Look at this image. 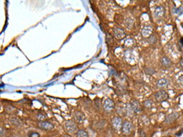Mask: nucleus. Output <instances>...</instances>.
<instances>
[{"label":"nucleus","instance_id":"13","mask_svg":"<svg viewBox=\"0 0 183 137\" xmlns=\"http://www.w3.org/2000/svg\"><path fill=\"white\" fill-rule=\"evenodd\" d=\"M168 84H169V81L165 78H162L159 79L156 84L157 86L159 88L165 87V86H167Z\"/></svg>","mask_w":183,"mask_h":137},{"label":"nucleus","instance_id":"2","mask_svg":"<svg viewBox=\"0 0 183 137\" xmlns=\"http://www.w3.org/2000/svg\"><path fill=\"white\" fill-rule=\"evenodd\" d=\"M103 107L105 112L110 113L114 109L115 103L112 99L108 98L106 99H105V100L104 101Z\"/></svg>","mask_w":183,"mask_h":137},{"label":"nucleus","instance_id":"7","mask_svg":"<svg viewBox=\"0 0 183 137\" xmlns=\"http://www.w3.org/2000/svg\"><path fill=\"white\" fill-rule=\"evenodd\" d=\"M179 117V115L178 113H172L168 115L165 119V123L166 124H170L173 123L177 120Z\"/></svg>","mask_w":183,"mask_h":137},{"label":"nucleus","instance_id":"15","mask_svg":"<svg viewBox=\"0 0 183 137\" xmlns=\"http://www.w3.org/2000/svg\"><path fill=\"white\" fill-rule=\"evenodd\" d=\"M77 137H89V135L84 130H79L76 133Z\"/></svg>","mask_w":183,"mask_h":137},{"label":"nucleus","instance_id":"12","mask_svg":"<svg viewBox=\"0 0 183 137\" xmlns=\"http://www.w3.org/2000/svg\"><path fill=\"white\" fill-rule=\"evenodd\" d=\"M131 106L132 109L136 113H139L141 111V106L137 100H134L131 102Z\"/></svg>","mask_w":183,"mask_h":137},{"label":"nucleus","instance_id":"1","mask_svg":"<svg viewBox=\"0 0 183 137\" xmlns=\"http://www.w3.org/2000/svg\"><path fill=\"white\" fill-rule=\"evenodd\" d=\"M64 129L67 133H73L77 130V125L74 121L70 119L65 122Z\"/></svg>","mask_w":183,"mask_h":137},{"label":"nucleus","instance_id":"11","mask_svg":"<svg viewBox=\"0 0 183 137\" xmlns=\"http://www.w3.org/2000/svg\"><path fill=\"white\" fill-rule=\"evenodd\" d=\"M115 37L117 39H122L125 37V33L121 28H115L114 31Z\"/></svg>","mask_w":183,"mask_h":137},{"label":"nucleus","instance_id":"17","mask_svg":"<svg viewBox=\"0 0 183 137\" xmlns=\"http://www.w3.org/2000/svg\"><path fill=\"white\" fill-rule=\"evenodd\" d=\"M145 73L147 75H153L156 73V71L151 68H147L145 70Z\"/></svg>","mask_w":183,"mask_h":137},{"label":"nucleus","instance_id":"21","mask_svg":"<svg viewBox=\"0 0 183 137\" xmlns=\"http://www.w3.org/2000/svg\"><path fill=\"white\" fill-rule=\"evenodd\" d=\"M5 134V130L3 127H0V136H3Z\"/></svg>","mask_w":183,"mask_h":137},{"label":"nucleus","instance_id":"9","mask_svg":"<svg viewBox=\"0 0 183 137\" xmlns=\"http://www.w3.org/2000/svg\"><path fill=\"white\" fill-rule=\"evenodd\" d=\"M73 118L75 119V120L80 122V123H81L86 119V117L85 115H84L82 112H75L73 114Z\"/></svg>","mask_w":183,"mask_h":137},{"label":"nucleus","instance_id":"18","mask_svg":"<svg viewBox=\"0 0 183 137\" xmlns=\"http://www.w3.org/2000/svg\"><path fill=\"white\" fill-rule=\"evenodd\" d=\"M11 122L15 126H19L21 124H22V122H21V121L18 119V118H14L13 119H11Z\"/></svg>","mask_w":183,"mask_h":137},{"label":"nucleus","instance_id":"24","mask_svg":"<svg viewBox=\"0 0 183 137\" xmlns=\"http://www.w3.org/2000/svg\"><path fill=\"white\" fill-rule=\"evenodd\" d=\"M0 137H3V136H0Z\"/></svg>","mask_w":183,"mask_h":137},{"label":"nucleus","instance_id":"14","mask_svg":"<svg viewBox=\"0 0 183 137\" xmlns=\"http://www.w3.org/2000/svg\"><path fill=\"white\" fill-rule=\"evenodd\" d=\"M161 63L165 67H168L171 65V60L167 57H164L163 59H161Z\"/></svg>","mask_w":183,"mask_h":137},{"label":"nucleus","instance_id":"16","mask_svg":"<svg viewBox=\"0 0 183 137\" xmlns=\"http://www.w3.org/2000/svg\"><path fill=\"white\" fill-rule=\"evenodd\" d=\"M144 106L147 109H152L154 106V103L151 100H146L144 103Z\"/></svg>","mask_w":183,"mask_h":137},{"label":"nucleus","instance_id":"20","mask_svg":"<svg viewBox=\"0 0 183 137\" xmlns=\"http://www.w3.org/2000/svg\"><path fill=\"white\" fill-rule=\"evenodd\" d=\"M139 134L140 137H146V133L143 129L139 130Z\"/></svg>","mask_w":183,"mask_h":137},{"label":"nucleus","instance_id":"4","mask_svg":"<svg viewBox=\"0 0 183 137\" xmlns=\"http://www.w3.org/2000/svg\"><path fill=\"white\" fill-rule=\"evenodd\" d=\"M121 130L125 135H130L133 130V126L130 122L125 121L122 124Z\"/></svg>","mask_w":183,"mask_h":137},{"label":"nucleus","instance_id":"10","mask_svg":"<svg viewBox=\"0 0 183 137\" xmlns=\"http://www.w3.org/2000/svg\"><path fill=\"white\" fill-rule=\"evenodd\" d=\"M153 33V28L150 26H146L142 30V34L143 37L147 38L150 37Z\"/></svg>","mask_w":183,"mask_h":137},{"label":"nucleus","instance_id":"8","mask_svg":"<svg viewBox=\"0 0 183 137\" xmlns=\"http://www.w3.org/2000/svg\"><path fill=\"white\" fill-rule=\"evenodd\" d=\"M165 12V8L164 6H158L157 8L155 9V10H154V15L156 18L161 17L164 15Z\"/></svg>","mask_w":183,"mask_h":137},{"label":"nucleus","instance_id":"19","mask_svg":"<svg viewBox=\"0 0 183 137\" xmlns=\"http://www.w3.org/2000/svg\"><path fill=\"white\" fill-rule=\"evenodd\" d=\"M28 136L29 137H40V135L37 132H30V133H28Z\"/></svg>","mask_w":183,"mask_h":137},{"label":"nucleus","instance_id":"23","mask_svg":"<svg viewBox=\"0 0 183 137\" xmlns=\"http://www.w3.org/2000/svg\"><path fill=\"white\" fill-rule=\"evenodd\" d=\"M164 137H168V136H164Z\"/></svg>","mask_w":183,"mask_h":137},{"label":"nucleus","instance_id":"22","mask_svg":"<svg viewBox=\"0 0 183 137\" xmlns=\"http://www.w3.org/2000/svg\"><path fill=\"white\" fill-rule=\"evenodd\" d=\"M61 137H72V136L68 134H63L61 135Z\"/></svg>","mask_w":183,"mask_h":137},{"label":"nucleus","instance_id":"6","mask_svg":"<svg viewBox=\"0 0 183 137\" xmlns=\"http://www.w3.org/2000/svg\"><path fill=\"white\" fill-rule=\"evenodd\" d=\"M122 119L118 117H115L112 119V125L113 128L117 131H120L122 126Z\"/></svg>","mask_w":183,"mask_h":137},{"label":"nucleus","instance_id":"3","mask_svg":"<svg viewBox=\"0 0 183 137\" xmlns=\"http://www.w3.org/2000/svg\"><path fill=\"white\" fill-rule=\"evenodd\" d=\"M155 98L159 103H163L167 100L168 98V95L166 91L160 90L155 93Z\"/></svg>","mask_w":183,"mask_h":137},{"label":"nucleus","instance_id":"5","mask_svg":"<svg viewBox=\"0 0 183 137\" xmlns=\"http://www.w3.org/2000/svg\"><path fill=\"white\" fill-rule=\"evenodd\" d=\"M38 127L44 131H51L54 129V126L50 122L40 121L38 122Z\"/></svg>","mask_w":183,"mask_h":137}]
</instances>
